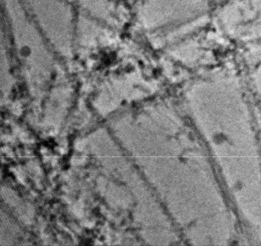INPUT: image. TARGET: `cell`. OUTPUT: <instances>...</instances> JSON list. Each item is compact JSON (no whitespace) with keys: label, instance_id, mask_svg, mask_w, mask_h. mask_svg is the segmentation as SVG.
I'll use <instances>...</instances> for the list:
<instances>
[{"label":"cell","instance_id":"6da1fadb","mask_svg":"<svg viewBox=\"0 0 261 246\" xmlns=\"http://www.w3.org/2000/svg\"><path fill=\"white\" fill-rule=\"evenodd\" d=\"M14 46L29 76L45 78L52 73L54 57L20 0H3ZM45 38V37H44Z\"/></svg>","mask_w":261,"mask_h":246},{"label":"cell","instance_id":"7a4b0ae2","mask_svg":"<svg viewBox=\"0 0 261 246\" xmlns=\"http://www.w3.org/2000/svg\"><path fill=\"white\" fill-rule=\"evenodd\" d=\"M49 44L61 57L73 53V14L64 0H20Z\"/></svg>","mask_w":261,"mask_h":246},{"label":"cell","instance_id":"3957f363","mask_svg":"<svg viewBox=\"0 0 261 246\" xmlns=\"http://www.w3.org/2000/svg\"><path fill=\"white\" fill-rule=\"evenodd\" d=\"M92 16L108 24L115 22V5L112 0H79Z\"/></svg>","mask_w":261,"mask_h":246}]
</instances>
